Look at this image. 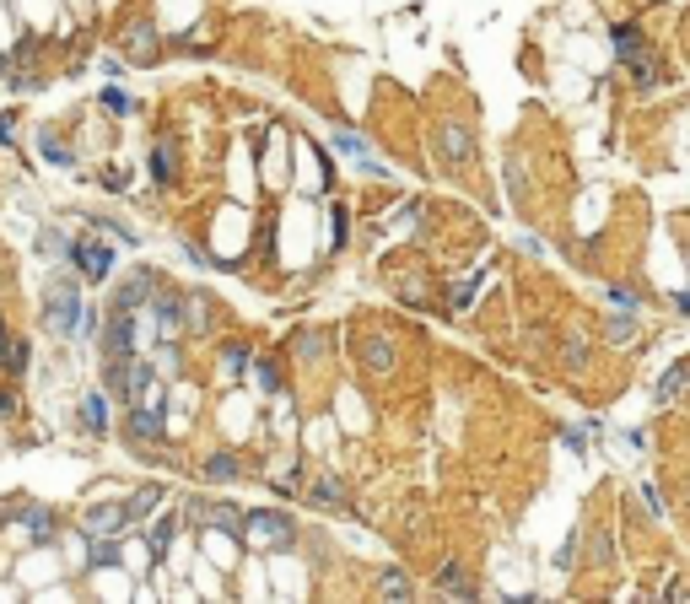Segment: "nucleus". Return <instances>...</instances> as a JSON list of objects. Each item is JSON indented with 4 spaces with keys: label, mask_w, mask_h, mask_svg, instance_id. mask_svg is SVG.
I'll return each mask as SVG.
<instances>
[{
    "label": "nucleus",
    "mask_w": 690,
    "mask_h": 604,
    "mask_svg": "<svg viewBox=\"0 0 690 604\" xmlns=\"http://www.w3.org/2000/svg\"><path fill=\"white\" fill-rule=\"evenodd\" d=\"M65 259H70V270H76L86 286H97V281H108V275H113V248H108V243H97V238H76Z\"/></svg>",
    "instance_id": "obj_3"
},
{
    "label": "nucleus",
    "mask_w": 690,
    "mask_h": 604,
    "mask_svg": "<svg viewBox=\"0 0 690 604\" xmlns=\"http://www.w3.org/2000/svg\"><path fill=\"white\" fill-rule=\"evenodd\" d=\"M0 518H22V529H27L32 540H54V513H49V508H32V502H22V508H5Z\"/></svg>",
    "instance_id": "obj_11"
},
{
    "label": "nucleus",
    "mask_w": 690,
    "mask_h": 604,
    "mask_svg": "<svg viewBox=\"0 0 690 604\" xmlns=\"http://www.w3.org/2000/svg\"><path fill=\"white\" fill-rule=\"evenodd\" d=\"M313 502H324V508H340V513H345V502H351V497H345V486H340L335 475H318V481H313Z\"/></svg>",
    "instance_id": "obj_18"
},
{
    "label": "nucleus",
    "mask_w": 690,
    "mask_h": 604,
    "mask_svg": "<svg viewBox=\"0 0 690 604\" xmlns=\"http://www.w3.org/2000/svg\"><path fill=\"white\" fill-rule=\"evenodd\" d=\"M5 367L22 373V367H27V346H5Z\"/></svg>",
    "instance_id": "obj_30"
},
{
    "label": "nucleus",
    "mask_w": 690,
    "mask_h": 604,
    "mask_svg": "<svg viewBox=\"0 0 690 604\" xmlns=\"http://www.w3.org/2000/svg\"><path fill=\"white\" fill-rule=\"evenodd\" d=\"M43 319L59 335H97V319H92V308H86L76 281H49L43 286Z\"/></svg>",
    "instance_id": "obj_1"
},
{
    "label": "nucleus",
    "mask_w": 690,
    "mask_h": 604,
    "mask_svg": "<svg viewBox=\"0 0 690 604\" xmlns=\"http://www.w3.org/2000/svg\"><path fill=\"white\" fill-rule=\"evenodd\" d=\"M194 518H205L211 529H221V535H232V540H243V524H248V518H243L232 502H211V508H200Z\"/></svg>",
    "instance_id": "obj_12"
},
{
    "label": "nucleus",
    "mask_w": 690,
    "mask_h": 604,
    "mask_svg": "<svg viewBox=\"0 0 690 604\" xmlns=\"http://www.w3.org/2000/svg\"><path fill=\"white\" fill-rule=\"evenodd\" d=\"M11 405H16V400H11V394L0 389V416H11Z\"/></svg>",
    "instance_id": "obj_31"
},
{
    "label": "nucleus",
    "mask_w": 690,
    "mask_h": 604,
    "mask_svg": "<svg viewBox=\"0 0 690 604\" xmlns=\"http://www.w3.org/2000/svg\"><path fill=\"white\" fill-rule=\"evenodd\" d=\"M173 540H178V518H173V513L151 518V529H146V545H151V556H162V551H167Z\"/></svg>",
    "instance_id": "obj_15"
},
{
    "label": "nucleus",
    "mask_w": 690,
    "mask_h": 604,
    "mask_svg": "<svg viewBox=\"0 0 690 604\" xmlns=\"http://www.w3.org/2000/svg\"><path fill=\"white\" fill-rule=\"evenodd\" d=\"M221 362H227V373H243V367H254L248 346H227V351H221Z\"/></svg>",
    "instance_id": "obj_26"
},
{
    "label": "nucleus",
    "mask_w": 690,
    "mask_h": 604,
    "mask_svg": "<svg viewBox=\"0 0 690 604\" xmlns=\"http://www.w3.org/2000/svg\"><path fill=\"white\" fill-rule=\"evenodd\" d=\"M248 535H254L259 545H275V551H286V545L297 540V524H291L286 513L264 508V513H248Z\"/></svg>",
    "instance_id": "obj_5"
},
{
    "label": "nucleus",
    "mask_w": 690,
    "mask_h": 604,
    "mask_svg": "<svg viewBox=\"0 0 690 604\" xmlns=\"http://www.w3.org/2000/svg\"><path fill=\"white\" fill-rule=\"evenodd\" d=\"M237 470H243V464H237V454H227V448L205 459V481H232Z\"/></svg>",
    "instance_id": "obj_20"
},
{
    "label": "nucleus",
    "mask_w": 690,
    "mask_h": 604,
    "mask_svg": "<svg viewBox=\"0 0 690 604\" xmlns=\"http://www.w3.org/2000/svg\"><path fill=\"white\" fill-rule=\"evenodd\" d=\"M157 502H162V486H140V491L124 502V508H130V524H146V513H151Z\"/></svg>",
    "instance_id": "obj_19"
},
{
    "label": "nucleus",
    "mask_w": 690,
    "mask_h": 604,
    "mask_svg": "<svg viewBox=\"0 0 690 604\" xmlns=\"http://www.w3.org/2000/svg\"><path fill=\"white\" fill-rule=\"evenodd\" d=\"M437 146H443V157H448V162H470V157H475V140H470L459 124H448V130L437 135Z\"/></svg>",
    "instance_id": "obj_14"
},
{
    "label": "nucleus",
    "mask_w": 690,
    "mask_h": 604,
    "mask_svg": "<svg viewBox=\"0 0 690 604\" xmlns=\"http://www.w3.org/2000/svg\"><path fill=\"white\" fill-rule=\"evenodd\" d=\"M124 432L140 437V443H162L167 410H162V405H124Z\"/></svg>",
    "instance_id": "obj_7"
},
{
    "label": "nucleus",
    "mask_w": 690,
    "mask_h": 604,
    "mask_svg": "<svg viewBox=\"0 0 690 604\" xmlns=\"http://www.w3.org/2000/svg\"><path fill=\"white\" fill-rule=\"evenodd\" d=\"M151 383H157L151 362H140V356H108V394L119 405H140L151 394Z\"/></svg>",
    "instance_id": "obj_2"
},
{
    "label": "nucleus",
    "mask_w": 690,
    "mask_h": 604,
    "mask_svg": "<svg viewBox=\"0 0 690 604\" xmlns=\"http://www.w3.org/2000/svg\"><path fill=\"white\" fill-rule=\"evenodd\" d=\"M86 567H92V572L119 567V545H113V535H86Z\"/></svg>",
    "instance_id": "obj_13"
},
{
    "label": "nucleus",
    "mask_w": 690,
    "mask_h": 604,
    "mask_svg": "<svg viewBox=\"0 0 690 604\" xmlns=\"http://www.w3.org/2000/svg\"><path fill=\"white\" fill-rule=\"evenodd\" d=\"M254 383H259V394H281V367L270 356H259L254 362Z\"/></svg>",
    "instance_id": "obj_21"
},
{
    "label": "nucleus",
    "mask_w": 690,
    "mask_h": 604,
    "mask_svg": "<svg viewBox=\"0 0 690 604\" xmlns=\"http://www.w3.org/2000/svg\"><path fill=\"white\" fill-rule=\"evenodd\" d=\"M38 151H43V162H54V167H70V151H65L59 140H38Z\"/></svg>",
    "instance_id": "obj_27"
},
{
    "label": "nucleus",
    "mask_w": 690,
    "mask_h": 604,
    "mask_svg": "<svg viewBox=\"0 0 690 604\" xmlns=\"http://www.w3.org/2000/svg\"><path fill=\"white\" fill-rule=\"evenodd\" d=\"M151 319H157V340L167 346V340H178V335L189 329V302H184V297L157 292V297H151Z\"/></svg>",
    "instance_id": "obj_4"
},
{
    "label": "nucleus",
    "mask_w": 690,
    "mask_h": 604,
    "mask_svg": "<svg viewBox=\"0 0 690 604\" xmlns=\"http://www.w3.org/2000/svg\"><path fill=\"white\" fill-rule=\"evenodd\" d=\"M103 351H108V356H135V313H113V308H108Z\"/></svg>",
    "instance_id": "obj_9"
},
{
    "label": "nucleus",
    "mask_w": 690,
    "mask_h": 604,
    "mask_svg": "<svg viewBox=\"0 0 690 604\" xmlns=\"http://www.w3.org/2000/svg\"><path fill=\"white\" fill-rule=\"evenodd\" d=\"M362 367H367V373H389V367H394V346H389V340H367V346H362Z\"/></svg>",
    "instance_id": "obj_17"
},
{
    "label": "nucleus",
    "mask_w": 690,
    "mask_h": 604,
    "mask_svg": "<svg viewBox=\"0 0 690 604\" xmlns=\"http://www.w3.org/2000/svg\"><path fill=\"white\" fill-rule=\"evenodd\" d=\"M151 297H157V281L140 270L135 281H124V286L113 292V302H108V308H113V313H140V308H151Z\"/></svg>",
    "instance_id": "obj_10"
},
{
    "label": "nucleus",
    "mask_w": 690,
    "mask_h": 604,
    "mask_svg": "<svg viewBox=\"0 0 690 604\" xmlns=\"http://www.w3.org/2000/svg\"><path fill=\"white\" fill-rule=\"evenodd\" d=\"M615 43H621V59H637V54H642V38H637V27H615Z\"/></svg>",
    "instance_id": "obj_24"
},
{
    "label": "nucleus",
    "mask_w": 690,
    "mask_h": 604,
    "mask_svg": "<svg viewBox=\"0 0 690 604\" xmlns=\"http://www.w3.org/2000/svg\"><path fill=\"white\" fill-rule=\"evenodd\" d=\"M130 529V508L124 502H103L81 513V535H124Z\"/></svg>",
    "instance_id": "obj_8"
},
{
    "label": "nucleus",
    "mask_w": 690,
    "mask_h": 604,
    "mask_svg": "<svg viewBox=\"0 0 690 604\" xmlns=\"http://www.w3.org/2000/svg\"><path fill=\"white\" fill-rule=\"evenodd\" d=\"M119 49H124V59H135V65H151V59H157V49H162V38H157V27H151L146 16H135V22L119 32Z\"/></svg>",
    "instance_id": "obj_6"
},
{
    "label": "nucleus",
    "mask_w": 690,
    "mask_h": 604,
    "mask_svg": "<svg viewBox=\"0 0 690 604\" xmlns=\"http://www.w3.org/2000/svg\"><path fill=\"white\" fill-rule=\"evenodd\" d=\"M378 594H394V599H405V594H410V583H405L399 572H383V578H378Z\"/></svg>",
    "instance_id": "obj_28"
},
{
    "label": "nucleus",
    "mask_w": 690,
    "mask_h": 604,
    "mask_svg": "<svg viewBox=\"0 0 690 604\" xmlns=\"http://www.w3.org/2000/svg\"><path fill=\"white\" fill-rule=\"evenodd\" d=\"M335 151H345V157H367V146H362L356 135H345V130L335 135Z\"/></svg>",
    "instance_id": "obj_29"
},
{
    "label": "nucleus",
    "mask_w": 690,
    "mask_h": 604,
    "mask_svg": "<svg viewBox=\"0 0 690 604\" xmlns=\"http://www.w3.org/2000/svg\"><path fill=\"white\" fill-rule=\"evenodd\" d=\"M81 427H86L92 437L108 432V400H103V394H86V405H81Z\"/></svg>",
    "instance_id": "obj_16"
},
{
    "label": "nucleus",
    "mask_w": 690,
    "mask_h": 604,
    "mask_svg": "<svg viewBox=\"0 0 690 604\" xmlns=\"http://www.w3.org/2000/svg\"><path fill=\"white\" fill-rule=\"evenodd\" d=\"M103 108H108V113H113V119H124V113H130V108H135V103H130V97H124V92H119V86H108V92H103Z\"/></svg>",
    "instance_id": "obj_25"
},
{
    "label": "nucleus",
    "mask_w": 690,
    "mask_h": 604,
    "mask_svg": "<svg viewBox=\"0 0 690 604\" xmlns=\"http://www.w3.org/2000/svg\"><path fill=\"white\" fill-rule=\"evenodd\" d=\"M308 351V362H324V329H308V335H297V356Z\"/></svg>",
    "instance_id": "obj_23"
},
{
    "label": "nucleus",
    "mask_w": 690,
    "mask_h": 604,
    "mask_svg": "<svg viewBox=\"0 0 690 604\" xmlns=\"http://www.w3.org/2000/svg\"><path fill=\"white\" fill-rule=\"evenodd\" d=\"M151 178H157V184H173V151H167V146L151 151Z\"/></svg>",
    "instance_id": "obj_22"
}]
</instances>
